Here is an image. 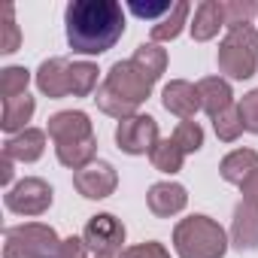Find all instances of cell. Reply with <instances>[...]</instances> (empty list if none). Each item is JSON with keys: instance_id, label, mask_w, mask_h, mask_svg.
<instances>
[{"instance_id": "cell-1", "label": "cell", "mask_w": 258, "mask_h": 258, "mask_svg": "<svg viewBox=\"0 0 258 258\" xmlns=\"http://www.w3.org/2000/svg\"><path fill=\"white\" fill-rule=\"evenodd\" d=\"M67 43L79 55H103L124 34V10L115 0H73L64 10Z\"/></svg>"}, {"instance_id": "cell-2", "label": "cell", "mask_w": 258, "mask_h": 258, "mask_svg": "<svg viewBox=\"0 0 258 258\" xmlns=\"http://www.w3.org/2000/svg\"><path fill=\"white\" fill-rule=\"evenodd\" d=\"M228 246L225 228L204 213H195L173 228V249L179 258H225Z\"/></svg>"}, {"instance_id": "cell-3", "label": "cell", "mask_w": 258, "mask_h": 258, "mask_svg": "<svg viewBox=\"0 0 258 258\" xmlns=\"http://www.w3.org/2000/svg\"><path fill=\"white\" fill-rule=\"evenodd\" d=\"M216 64L228 79H252L258 70V31L252 25L228 31L225 40L219 43Z\"/></svg>"}, {"instance_id": "cell-4", "label": "cell", "mask_w": 258, "mask_h": 258, "mask_svg": "<svg viewBox=\"0 0 258 258\" xmlns=\"http://www.w3.org/2000/svg\"><path fill=\"white\" fill-rule=\"evenodd\" d=\"M58 246H61V240L52 225L25 222V225H16L7 231L4 258H55Z\"/></svg>"}, {"instance_id": "cell-5", "label": "cell", "mask_w": 258, "mask_h": 258, "mask_svg": "<svg viewBox=\"0 0 258 258\" xmlns=\"http://www.w3.org/2000/svg\"><path fill=\"white\" fill-rule=\"evenodd\" d=\"M82 240L94 255H106V258H118L127 246V231L121 225V219H115L112 213H97L85 222L82 228Z\"/></svg>"}, {"instance_id": "cell-6", "label": "cell", "mask_w": 258, "mask_h": 258, "mask_svg": "<svg viewBox=\"0 0 258 258\" xmlns=\"http://www.w3.org/2000/svg\"><path fill=\"white\" fill-rule=\"evenodd\" d=\"M55 201V191L46 179L40 176H25L22 182H16L7 195H4V204L10 213L16 216H43Z\"/></svg>"}, {"instance_id": "cell-7", "label": "cell", "mask_w": 258, "mask_h": 258, "mask_svg": "<svg viewBox=\"0 0 258 258\" xmlns=\"http://www.w3.org/2000/svg\"><path fill=\"white\" fill-rule=\"evenodd\" d=\"M158 121L146 112H137L131 118H121L115 124V146L124 155H149L158 143Z\"/></svg>"}, {"instance_id": "cell-8", "label": "cell", "mask_w": 258, "mask_h": 258, "mask_svg": "<svg viewBox=\"0 0 258 258\" xmlns=\"http://www.w3.org/2000/svg\"><path fill=\"white\" fill-rule=\"evenodd\" d=\"M103 85H109V88H112L118 97H124L127 103L140 106V103L152 94V85H155V82H152L134 61H115V64L109 67Z\"/></svg>"}, {"instance_id": "cell-9", "label": "cell", "mask_w": 258, "mask_h": 258, "mask_svg": "<svg viewBox=\"0 0 258 258\" xmlns=\"http://www.w3.org/2000/svg\"><path fill=\"white\" fill-rule=\"evenodd\" d=\"M115 185H118V173H115V167L109 161H94V164L73 173V188L88 201L109 198L115 191Z\"/></svg>"}, {"instance_id": "cell-10", "label": "cell", "mask_w": 258, "mask_h": 258, "mask_svg": "<svg viewBox=\"0 0 258 258\" xmlns=\"http://www.w3.org/2000/svg\"><path fill=\"white\" fill-rule=\"evenodd\" d=\"M46 134L58 143H70V140H85V137H94V127H91V118L82 112V109H61L49 118V127Z\"/></svg>"}, {"instance_id": "cell-11", "label": "cell", "mask_w": 258, "mask_h": 258, "mask_svg": "<svg viewBox=\"0 0 258 258\" xmlns=\"http://www.w3.org/2000/svg\"><path fill=\"white\" fill-rule=\"evenodd\" d=\"M34 82L40 88V94L52 97V100H61L70 94V61L67 58H46L37 73H34Z\"/></svg>"}, {"instance_id": "cell-12", "label": "cell", "mask_w": 258, "mask_h": 258, "mask_svg": "<svg viewBox=\"0 0 258 258\" xmlns=\"http://www.w3.org/2000/svg\"><path fill=\"white\" fill-rule=\"evenodd\" d=\"M161 103H164L167 112L179 115L182 121H185V118H195L198 109H201L198 85H191V82H185V79H173V82L164 85V91H161Z\"/></svg>"}, {"instance_id": "cell-13", "label": "cell", "mask_w": 258, "mask_h": 258, "mask_svg": "<svg viewBox=\"0 0 258 258\" xmlns=\"http://www.w3.org/2000/svg\"><path fill=\"white\" fill-rule=\"evenodd\" d=\"M146 204L158 219H170V216H176V213H182L188 207V191H185V185L170 182V179L155 182L149 188V195H146Z\"/></svg>"}, {"instance_id": "cell-14", "label": "cell", "mask_w": 258, "mask_h": 258, "mask_svg": "<svg viewBox=\"0 0 258 258\" xmlns=\"http://www.w3.org/2000/svg\"><path fill=\"white\" fill-rule=\"evenodd\" d=\"M231 246L240 252L258 249V207H249L243 201L237 204L234 222H231Z\"/></svg>"}, {"instance_id": "cell-15", "label": "cell", "mask_w": 258, "mask_h": 258, "mask_svg": "<svg viewBox=\"0 0 258 258\" xmlns=\"http://www.w3.org/2000/svg\"><path fill=\"white\" fill-rule=\"evenodd\" d=\"M46 152V131H40V127H25L22 134H13L7 143H4V155L13 158V161H40Z\"/></svg>"}, {"instance_id": "cell-16", "label": "cell", "mask_w": 258, "mask_h": 258, "mask_svg": "<svg viewBox=\"0 0 258 258\" xmlns=\"http://www.w3.org/2000/svg\"><path fill=\"white\" fill-rule=\"evenodd\" d=\"M198 94H201V109L210 118H216L219 112L234 106V91H231V82L225 76H204L198 82Z\"/></svg>"}, {"instance_id": "cell-17", "label": "cell", "mask_w": 258, "mask_h": 258, "mask_svg": "<svg viewBox=\"0 0 258 258\" xmlns=\"http://www.w3.org/2000/svg\"><path fill=\"white\" fill-rule=\"evenodd\" d=\"M255 170H258V152H255V149H234V152H228V155L222 158V164H219L222 179L231 182V185H243Z\"/></svg>"}, {"instance_id": "cell-18", "label": "cell", "mask_w": 258, "mask_h": 258, "mask_svg": "<svg viewBox=\"0 0 258 258\" xmlns=\"http://www.w3.org/2000/svg\"><path fill=\"white\" fill-rule=\"evenodd\" d=\"M37 112V100L31 94H22V97H13V100H4V115H0V127L13 137V134H22L28 121L34 118Z\"/></svg>"}, {"instance_id": "cell-19", "label": "cell", "mask_w": 258, "mask_h": 258, "mask_svg": "<svg viewBox=\"0 0 258 258\" xmlns=\"http://www.w3.org/2000/svg\"><path fill=\"white\" fill-rule=\"evenodd\" d=\"M55 155L64 167H70L73 173L94 164V155H97V137H85V140H70V143H58L55 146Z\"/></svg>"}, {"instance_id": "cell-20", "label": "cell", "mask_w": 258, "mask_h": 258, "mask_svg": "<svg viewBox=\"0 0 258 258\" xmlns=\"http://www.w3.org/2000/svg\"><path fill=\"white\" fill-rule=\"evenodd\" d=\"M195 43H207L213 40L225 25H222V10H219V0H204V4L195 10V19L188 22Z\"/></svg>"}, {"instance_id": "cell-21", "label": "cell", "mask_w": 258, "mask_h": 258, "mask_svg": "<svg viewBox=\"0 0 258 258\" xmlns=\"http://www.w3.org/2000/svg\"><path fill=\"white\" fill-rule=\"evenodd\" d=\"M188 13H191V7L185 4V0H176V4H173V10H170L164 19H158V22L149 28V34H152V43H170V40H176V37L182 34V28L188 25Z\"/></svg>"}, {"instance_id": "cell-22", "label": "cell", "mask_w": 258, "mask_h": 258, "mask_svg": "<svg viewBox=\"0 0 258 258\" xmlns=\"http://www.w3.org/2000/svg\"><path fill=\"white\" fill-rule=\"evenodd\" d=\"M152 82H158L167 70V49H161V43H140L134 49V58H131Z\"/></svg>"}, {"instance_id": "cell-23", "label": "cell", "mask_w": 258, "mask_h": 258, "mask_svg": "<svg viewBox=\"0 0 258 258\" xmlns=\"http://www.w3.org/2000/svg\"><path fill=\"white\" fill-rule=\"evenodd\" d=\"M149 161H152V167L158 170V173H179L182 170V161H185V152L173 143V137H164V140H158L155 143V149L149 152Z\"/></svg>"}, {"instance_id": "cell-24", "label": "cell", "mask_w": 258, "mask_h": 258, "mask_svg": "<svg viewBox=\"0 0 258 258\" xmlns=\"http://www.w3.org/2000/svg\"><path fill=\"white\" fill-rule=\"evenodd\" d=\"M219 10H222V25L228 31L246 28L258 16V4H255V0H219Z\"/></svg>"}, {"instance_id": "cell-25", "label": "cell", "mask_w": 258, "mask_h": 258, "mask_svg": "<svg viewBox=\"0 0 258 258\" xmlns=\"http://www.w3.org/2000/svg\"><path fill=\"white\" fill-rule=\"evenodd\" d=\"M97 91V67L91 61H73L70 64V94L88 97Z\"/></svg>"}, {"instance_id": "cell-26", "label": "cell", "mask_w": 258, "mask_h": 258, "mask_svg": "<svg viewBox=\"0 0 258 258\" xmlns=\"http://www.w3.org/2000/svg\"><path fill=\"white\" fill-rule=\"evenodd\" d=\"M94 103H97L100 112H106V115H112V118H118V121L137 115V106H134V103H127L124 97H118L109 85H100V88L94 91Z\"/></svg>"}, {"instance_id": "cell-27", "label": "cell", "mask_w": 258, "mask_h": 258, "mask_svg": "<svg viewBox=\"0 0 258 258\" xmlns=\"http://www.w3.org/2000/svg\"><path fill=\"white\" fill-rule=\"evenodd\" d=\"M28 85H31V70L28 67H4L0 70V97L4 100H13V97H22L28 94Z\"/></svg>"}, {"instance_id": "cell-28", "label": "cell", "mask_w": 258, "mask_h": 258, "mask_svg": "<svg viewBox=\"0 0 258 258\" xmlns=\"http://www.w3.org/2000/svg\"><path fill=\"white\" fill-rule=\"evenodd\" d=\"M213 131H216V137L222 140V143H234L246 127H243V118H240V106L234 103V106H228L225 112H219L216 118H213Z\"/></svg>"}, {"instance_id": "cell-29", "label": "cell", "mask_w": 258, "mask_h": 258, "mask_svg": "<svg viewBox=\"0 0 258 258\" xmlns=\"http://www.w3.org/2000/svg\"><path fill=\"white\" fill-rule=\"evenodd\" d=\"M173 143L185 152V155H195L201 146H204V127L195 121V118H185L176 124V131H173Z\"/></svg>"}, {"instance_id": "cell-30", "label": "cell", "mask_w": 258, "mask_h": 258, "mask_svg": "<svg viewBox=\"0 0 258 258\" xmlns=\"http://www.w3.org/2000/svg\"><path fill=\"white\" fill-rule=\"evenodd\" d=\"M0 52L4 55H13V52H19V46H22V31H19V25H16V10L13 7H4V22H0Z\"/></svg>"}, {"instance_id": "cell-31", "label": "cell", "mask_w": 258, "mask_h": 258, "mask_svg": "<svg viewBox=\"0 0 258 258\" xmlns=\"http://www.w3.org/2000/svg\"><path fill=\"white\" fill-rule=\"evenodd\" d=\"M240 118H243V127L249 134H258V88H252L249 94L240 97Z\"/></svg>"}, {"instance_id": "cell-32", "label": "cell", "mask_w": 258, "mask_h": 258, "mask_svg": "<svg viewBox=\"0 0 258 258\" xmlns=\"http://www.w3.org/2000/svg\"><path fill=\"white\" fill-rule=\"evenodd\" d=\"M118 258H170V252L161 246V243H155V240H149V243H137V246H127Z\"/></svg>"}, {"instance_id": "cell-33", "label": "cell", "mask_w": 258, "mask_h": 258, "mask_svg": "<svg viewBox=\"0 0 258 258\" xmlns=\"http://www.w3.org/2000/svg\"><path fill=\"white\" fill-rule=\"evenodd\" d=\"M88 252H91V249L85 246L82 237H67V240H61L55 258H88Z\"/></svg>"}, {"instance_id": "cell-34", "label": "cell", "mask_w": 258, "mask_h": 258, "mask_svg": "<svg viewBox=\"0 0 258 258\" xmlns=\"http://www.w3.org/2000/svg\"><path fill=\"white\" fill-rule=\"evenodd\" d=\"M170 10H173V4H155V7L131 4V13H134V16H140V19H155V22H158V16H167Z\"/></svg>"}, {"instance_id": "cell-35", "label": "cell", "mask_w": 258, "mask_h": 258, "mask_svg": "<svg viewBox=\"0 0 258 258\" xmlns=\"http://www.w3.org/2000/svg\"><path fill=\"white\" fill-rule=\"evenodd\" d=\"M240 195H243V204H249V207H258V170L240 185Z\"/></svg>"}, {"instance_id": "cell-36", "label": "cell", "mask_w": 258, "mask_h": 258, "mask_svg": "<svg viewBox=\"0 0 258 258\" xmlns=\"http://www.w3.org/2000/svg\"><path fill=\"white\" fill-rule=\"evenodd\" d=\"M13 173H16V170H13V158L4 155V161H0V182L10 185V182H13ZM10 188H13V185H10Z\"/></svg>"}, {"instance_id": "cell-37", "label": "cell", "mask_w": 258, "mask_h": 258, "mask_svg": "<svg viewBox=\"0 0 258 258\" xmlns=\"http://www.w3.org/2000/svg\"><path fill=\"white\" fill-rule=\"evenodd\" d=\"M94 258H106V255H94Z\"/></svg>"}]
</instances>
